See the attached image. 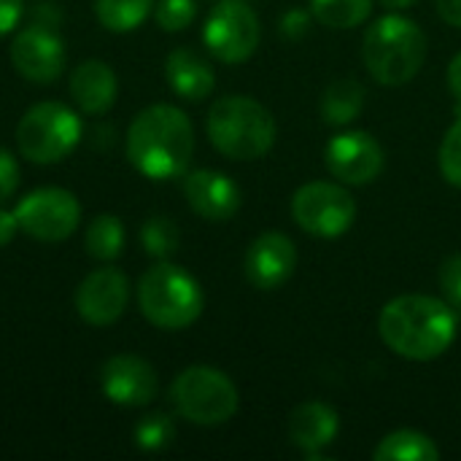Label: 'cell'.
<instances>
[{"label":"cell","instance_id":"4fadbf2b","mask_svg":"<svg viewBox=\"0 0 461 461\" xmlns=\"http://www.w3.org/2000/svg\"><path fill=\"white\" fill-rule=\"evenodd\" d=\"M130 303V281L116 267H97L89 273L76 292V311L92 327L113 324Z\"/></svg>","mask_w":461,"mask_h":461},{"label":"cell","instance_id":"5b68a950","mask_svg":"<svg viewBox=\"0 0 461 461\" xmlns=\"http://www.w3.org/2000/svg\"><path fill=\"white\" fill-rule=\"evenodd\" d=\"M138 305L146 321L159 330H184L203 313L205 297L194 276L184 267L159 262L140 276Z\"/></svg>","mask_w":461,"mask_h":461},{"label":"cell","instance_id":"484cf974","mask_svg":"<svg viewBox=\"0 0 461 461\" xmlns=\"http://www.w3.org/2000/svg\"><path fill=\"white\" fill-rule=\"evenodd\" d=\"M176 424L167 413H149L135 424V446L140 451H162L173 443Z\"/></svg>","mask_w":461,"mask_h":461},{"label":"cell","instance_id":"4dcf8cb0","mask_svg":"<svg viewBox=\"0 0 461 461\" xmlns=\"http://www.w3.org/2000/svg\"><path fill=\"white\" fill-rule=\"evenodd\" d=\"M22 0H0V35H8L22 19Z\"/></svg>","mask_w":461,"mask_h":461},{"label":"cell","instance_id":"6da1fadb","mask_svg":"<svg viewBox=\"0 0 461 461\" xmlns=\"http://www.w3.org/2000/svg\"><path fill=\"white\" fill-rule=\"evenodd\" d=\"M194 154V127L189 116L167 103L143 108L127 130V159L151 178L167 181L186 173Z\"/></svg>","mask_w":461,"mask_h":461},{"label":"cell","instance_id":"7a4b0ae2","mask_svg":"<svg viewBox=\"0 0 461 461\" xmlns=\"http://www.w3.org/2000/svg\"><path fill=\"white\" fill-rule=\"evenodd\" d=\"M378 332L394 354L411 362H432L451 348L456 338V313L446 300L402 294L384 305Z\"/></svg>","mask_w":461,"mask_h":461},{"label":"cell","instance_id":"cb8c5ba5","mask_svg":"<svg viewBox=\"0 0 461 461\" xmlns=\"http://www.w3.org/2000/svg\"><path fill=\"white\" fill-rule=\"evenodd\" d=\"M373 11V0H311V14L332 30L362 24Z\"/></svg>","mask_w":461,"mask_h":461},{"label":"cell","instance_id":"30bf717a","mask_svg":"<svg viewBox=\"0 0 461 461\" xmlns=\"http://www.w3.org/2000/svg\"><path fill=\"white\" fill-rule=\"evenodd\" d=\"M19 230L41 243H59L78 230L81 205L76 194L59 186H43L19 200L14 208Z\"/></svg>","mask_w":461,"mask_h":461},{"label":"cell","instance_id":"ba28073f","mask_svg":"<svg viewBox=\"0 0 461 461\" xmlns=\"http://www.w3.org/2000/svg\"><path fill=\"white\" fill-rule=\"evenodd\" d=\"M259 38H262L259 16L243 0L216 3L203 27L205 49L227 65L246 62L257 51Z\"/></svg>","mask_w":461,"mask_h":461},{"label":"cell","instance_id":"e0dca14e","mask_svg":"<svg viewBox=\"0 0 461 461\" xmlns=\"http://www.w3.org/2000/svg\"><path fill=\"white\" fill-rule=\"evenodd\" d=\"M338 413L324 402H303L289 416V440L308 459H319V454L338 438Z\"/></svg>","mask_w":461,"mask_h":461},{"label":"cell","instance_id":"3957f363","mask_svg":"<svg viewBox=\"0 0 461 461\" xmlns=\"http://www.w3.org/2000/svg\"><path fill=\"white\" fill-rule=\"evenodd\" d=\"M213 149L235 162H251L265 157L276 143L273 113L246 95L219 97L205 122Z\"/></svg>","mask_w":461,"mask_h":461},{"label":"cell","instance_id":"4316f807","mask_svg":"<svg viewBox=\"0 0 461 461\" xmlns=\"http://www.w3.org/2000/svg\"><path fill=\"white\" fill-rule=\"evenodd\" d=\"M197 14V3L194 0H157L154 5V16L157 24L165 32H181L194 22Z\"/></svg>","mask_w":461,"mask_h":461},{"label":"cell","instance_id":"ac0fdd59","mask_svg":"<svg viewBox=\"0 0 461 461\" xmlns=\"http://www.w3.org/2000/svg\"><path fill=\"white\" fill-rule=\"evenodd\" d=\"M116 76L111 65L100 59H86L70 73V97L84 113H105L116 100Z\"/></svg>","mask_w":461,"mask_h":461},{"label":"cell","instance_id":"83f0119b","mask_svg":"<svg viewBox=\"0 0 461 461\" xmlns=\"http://www.w3.org/2000/svg\"><path fill=\"white\" fill-rule=\"evenodd\" d=\"M440 173L451 186L461 189V113L440 143Z\"/></svg>","mask_w":461,"mask_h":461},{"label":"cell","instance_id":"9c48e42d","mask_svg":"<svg viewBox=\"0 0 461 461\" xmlns=\"http://www.w3.org/2000/svg\"><path fill=\"white\" fill-rule=\"evenodd\" d=\"M292 216L300 230L316 238H338L351 230L357 219V203L340 184L311 181L294 192Z\"/></svg>","mask_w":461,"mask_h":461},{"label":"cell","instance_id":"9a60e30c","mask_svg":"<svg viewBox=\"0 0 461 461\" xmlns=\"http://www.w3.org/2000/svg\"><path fill=\"white\" fill-rule=\"evenodd\" d=\"M294 267H297V249H294L292 238H286L284 232L259 235L249 246L246 262H243L249 284L262 292H273V289L284 286L292 278Z\"/></svg>","mask_w":461,"mask_h":461},{"label":"cell","instance_id":"8992f818","mask_svg":"<svg viewBox=\"0 0 461 461\" xmlns=\"http://www.w3.org/2000/svg\"><path fill=\"white\" fill-rule=\"evenodd\" d=\"M170 402L181 419L197 427H219L238 413V389L216 367L194 365L176 375L170 386Z\"/></svg>","mask_w":461,"mask_h":461},{"label":"cell","instance_id":"603a6c76","mask_svg":"<svg viewBox=\"0 0 461 461\" xmlns=\"http://www.w3.org/2000/svg\"><path fill=\"white\" fill-rule=\"evenodd\" d=\"M154 0H95L97 22L111 32H130L146 22Z\"/></svg>","mask_w":461,"mask_h":461},{"label":"cell","instance_id":"d6986e66","mask_svg":"<svg viewBox=\"0 0 461 461\" xmlns=\"http://www.w3.org/2000/svg\"><path fill=\"white\" fill-rule=\"evenodd\" d=\"M165 73H167V84L173 86V92L184 100H194V103L205 100L216 86L211 62L189 46L173 49L167 54Z\"/></svg>","mask_w":461,"mask_h":461},{"label":"cell","instance_id":"44dd1931","mask_svg":"<svg viewBox=\"0 0 461 461\" xmlns=\"http://www.w3.org/2000/svg\"><path fill=\"white\" fill-rule=\"evenodd\" d=\"M365 108V86L357 78H340L327 86L321 100V116L327 124H348Z\"/></svg>","mask_w":461,"mask_h":461},{"label":"cell","instance_id":"1f68e13d","mask_svg":"<svg viewBox=\"0 0 461 461\" xmlns=\"http://www.w3.org/2000/svg\"><path fill=\"white\" fill-rule=\"evenodd\" d=\"M32 19H35V24L41 22L43 27H54L57 30V24L62 22V11L54 3H35L32 5Z\"/></svg>","mask_w":461,"mask_h":461},{"label":"cell","instance_id":"7402d4cb","mask_svg":"<svg viewBox=\"0 0 461 461\" xmlns=\"http://www.w3.org/2000/svg\"><path fill=\"white\" fill-rule=\"evenodd\" d=\"M84 246L86 254L100 259V262H111L122 254L124 246V224L119 216L103 213L97 219L89 221L86 232H84Z\"/></svg>","mask_w":461,"mask_h":461},{"label":"cell","instance_id":"8fae6325","mask_svg":"<svg viewBox=\"0 0 461 461\" xmlns=\"http://www.w3.org/2000/svg\"><path fill=\"white\" fill-rule=\"evenodd\" d=\"M11 62L16 73L32 84H51L65 70V41L54 27L30 24L11 41Z\"/></svg>","mask_w":461,"mask_h":461},{"label":"cell","instance_id":"f546056e","mask_svg":"<svg viewBox=\"0 0 461 461\" xmlns=\"http://www.w3.org/2000/svg\"><path fill=\"white\" fill-rule=\"evenodd\" d=\"M19 178H22V170H19L16 157L0 146V203L14 197V192L19 189Z\"/></svg>","mask_w":461,"mask_h":461},{"label":"cell","instance_id":"7c38bea8","mask_svg":"<svg viewBox=\"0 0 461 461\" xmlns=\"http://www.w3.org/2000/svg\"><path fill=\"white\" fill-rule=\"evenodd\" d=\"M324 162L330 173L351 186H365L375 181L384 170V149L365 130H348L327 143Z\"/></svg>","mask_w":461,"mask_h":461},{"label":"cell","instance_id":"f1b7e54d","mask_svg":"<svg viewBox=\"0 0 461 461\" xmlns=\"http://www.w3.org/2000/svg\"><path fill=\"white\" fill-rule=\"evenodd\" d=\"M438 278H440V289H443L446 303L454 308L456 316H461V254H454L443 262Z\"/></svg>","mask_w":461,"mask_h":461},{"label":"cell","instance_id":"e575fe53","mask_svg":"<svg viewBox=\"0 0 461 461\" xmlns=\"http://www.w3.org/2000/svg\"><path fill=\"white\" fill-rule=\"evenodd\" d=\"M448 86L454 92V97L459 100V113H461V51L451 59L448 65Z\"/></svg>","mask_w":461,"mask_h":461},{"label":"cell","instance_id":"52a82bcc","mask_svg":"<svg viewBox=\"0 0 461 461\" xmlns=\"http://www.w3.org/2000/svg\"><path fill=\"white\" fill-rule=\"evenodd\" d=\"M81 140V119L65 103H35L16 124L19 154L35 165L62 162Z\"/></svg>","mask_w":461,"mask_h":461},{"label":"cell","instance_id":"d4e9b609","mask_svg":"<svg viewBox=\"0 0 461 461\" xmlns=\"http://www.w3.org/2000/svg\"><path fill=\"white\" fill-rule=\"evenodd\" d=\"M140 243H143V251L149 257L167 259L170 254L178 251L181 232H178V227H176L173 219H167V216H151L140 227Z\"/></svg>","mask_w":461,"mask_h":461},{"label":"cell","instance_id":"2e32d148","mask_svg":"<svg viewBox=\"0 0 461 461\" xmlns=\"http://www.w3.org/2000/svg\"><path fill=\"white\" fill-rule=\"evenodd\" d=\"M184 197L189 208L211 221L232 219L240 208V186L219 170H192L184 178Z\"/></svg>","mask_w":461,"mask_h":461},{"label":"cell","instance_id":"5bb4252c","mask_svg":"<svg viewBox=\"0 0 461 461\" xmlns=\"http://www.w3.org/2000/svg\"><path fill=\"white\" fill-rule=\"evenodd\" d=\"M100 386L103 394L116 405L143 408L157 397L159 381H157V370L146 359L135 354H116L103 365Z\"/></svg>","mask_w":461,"mask_h":461},{"label":"cell","instance_id":"d590c367","mask_svg":"<svg viewBox=\"0 0 461 461\" xmlns=\"http://www.w3.org/2000/svg\"><path fill=\"white\" fill-rule=\"evenodd\" d=\"M416 0H381V5L384 8H389V11H402V8H411Z\"/></svg>","mask_w":461,"mask_h":461},{"label":"cell","instance_id":"836d02e7","mask_svg":"<svg viewBox=\"0 0 461 461\" xmlns=\"http://www.w3.org/2000/svg\"><path fill=\"white\" fill-rule=\"evenodd\" d=\"M438 14L451 27H461V0H438Z\"/></svg>","mask_w":461,"mask_h":461},{"label":"cell","instance_id":"d6a6232c","mask_svg":"<svg viewBox=\"0 0 461 461\" xmlns=\"http://www.w3.org/2000/svg\"><path fill=\"white\" fill-rule=\"evenodd\" d=\"M19 232V221H16V213L14 211H3L0 208V249L8 246Z\"/></svg>","mask_w":461,"mask_h":461},{"label":"cell","instance_id":"277c9868","mask_svg":"<svg viewBox=\"0 0 461 461\" xmlns=\"http://www.w3.org/2000/svg\"><path fill=\"white\" fill-rule=\"evenodd\" d=\"M362 54L375 81L400 86L421 70L427 59V35L413 19L386 14L367 30Z\"/></svg>","mask_w":461,"mask_h":461},{"label":"cell","instance_id":"ffe728a7","mask_svg":"<svg viewBox=\"0 0 461 461\" xmlns=\"http://www.w3.org/2000/svg\"><path fill=\"white\" fill-rule=\"evenodd\" d=\"M375 461H438L440 448L435 440L416 429H397L386 435L373 451Z\"/></svg>","mask_w":461,"mask_h":461}]
</instances>
